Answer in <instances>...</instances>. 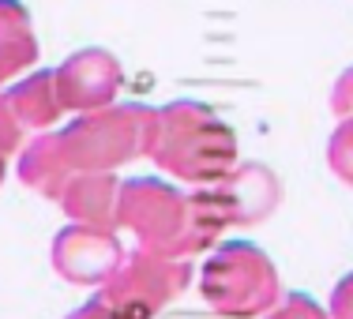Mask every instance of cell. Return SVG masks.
<instances>
[{
  "label": "cell",
  "mask_w": 353,
  "mask_h": 319,
  "mask_svg": "<svg viewBox=\"0 0 353 319\" xmlns=\"http://www.w3.org/2000/svg\"><path fill=\"white\" fill-rule=\"evenodd\" d=\"M117 225L136 229L143 251L192 256L207 248L222 225L214 222L203 196H181L162 181H128L117 196Z\"/></svg>",
  "instance_id": "6da1fadb"
},
{
  "label": "cell",
  "mask_w": 353,
  "mask_h": 319,
  "mask_svg": "<svg viewBox=\"0 0 353 319\" xmlns=\"http://www.w3.org/2000/svg\"><path fill=\"white\" fill-rule=\"evenodd\" d=\"M147 150L158 165L173 169L184 181H214L233 162L230 132L192 105H173L162 116H150Z\"/></svg>",
  "instance_id": "7a4b0ae2"
},
{
  "label": "cell",
  "mask_w": 353,
  "mask_h": 319,
  "mask_svg": "<svg viewBox=\"0 0 353 319\" xmlns=\"http://www.w3.org/2000/svg\"><path fill=\"white\" fill-rule=\"evenodd\" d=\"M203 297L222 316H259L279 297V274L256 245H222L203 267Z\"/></svg>",
  "instance_id": "3957f363"
},
{
  "label": "cell",
  "mask_w": 353,
  "mask_h": 319,
  "mask_svg": "<svg viewBox=\"0 0 353 319\" xmlns=\"http://www.w3.org/2000/svg\"><path fill=\"white\" fill-rule=\"evenodd\" d=\"M184 285H188L184 263H173V259L154 256V251H132L121 259L113 278L105 282L102 300L117 312V319H150Z\"/></svg>",
  "instance_id": "277c9868"
},
{
  "label": "cell",
  "mask_w": 353,
  "mask_h": 319,
  "mask_svg": "<svg viewBox=\"0 0 353 319\" xmlns=\"http://www.w3.org/2000/svg\"><path fill=\"white\" fill-rule=\"evenodd\" d=\"M124 251L121 240L109 229L98 225H72L53 240V267L64 274L68 282H109L113 271L121 267Z\"/></svg>",
  "instance_id": "5b68a950"
},
{
  "label": "cell",
  "mask_w": 353,
  "mask_h": 319,
  "mask_svg": "<svg viewBox=\"0 0 353 319\" xmlns=\"http://www.w3.org/2000/svg\"><path fill=\"white\" fill-rule=\"evenodd\" d=\"M203 199H207V207H211L218 225H225V222H259V218L271 214L274 203H279V184H274V177L267 169L248 165V169H241L225 188H218Z\"/></svg>",
  "instance_id": "8992f818"
},
{
  "label": "cell",
  "mask_w": 353,
  "mask_h": 319,
  "mask_svg": "<svg viewBox=\"0 0 353 319\" xmlns=\"http://www.w3.org/2000/svg\"><path fill=\"white\" fill-rule=\"evenodd\" d=\"M117 72L113 56L105 53H79L64 64L61 75H53V83L61 87V98L68 105H102L109 102V94L117 90Z\"/></svg>",
  "instance_id": "52a82bcc"
},
{
  "label": "cell",
  "mask_w": 353,
  "mask_h": 319,
  "mask_svg": "<svg viewBox=\"0 0 353 319\" xmlns=\"http://www.w3.org/2000/svg\"><path fill=\"white\" fill-rule=\"evenodd\" d=\"M117 184L105 177V173H83L64 184V192L57 199L64 203V211L72 218H79L83 225H98V229H109L117 225Z\"/></svg>",
  "instance_id": "ba28073f"
},
{
  "label": "cell",
  "mask_w": 353,
  "mask_h": 319,
  "mask_svg": "<svg viewBox=\"0 0 353 319\" xmlns=\"http://www.w3.org/2000/svg\"><path fill=\"white\" fill-rule=\"evenodd\" d=\"M267 319H327V312L316 305L312 297H305V293H290V297H285Z\"/></svg>",
  "instance_id": "9c48e42d"
},
{
  "label": "cell",
  "mask_w": 353,
  "mask_h": 319,
  "mask_svg": "<svg viewBox=\"0 0 353 319\" xmlns=\"http://www.w3.org/2000/svg\"><path fill=\"white\" fill-rule=\"evenodd\" d=\"M331 316L334 319H353V274H346V278L339 282V289H334Z\"/></svg>",
  "instance_id": "30bf717a"
},
{
  "label": "cell",
  "mask_w": 353,
  "mask_h": 319,
  "mask_svg": "<svg viewBox=\"0 0 353 319\" xmlns=\"http://www.w3.org/2000/svg\"><path fill=\"white\" fill-rule=\"evenodd\" d=\"M68 319H117V312L105 305L102 297H98V300H90L87 308H79V312H75V316H68Z\"/></svg>",
  "instance_id": "8fae6325"
},
{
  "label": "cell",
  "mask_w": 353,
  "mask_h": 319,
  "mask_svg": "<svg viewBox=\"0 0 353 319\" xmlns=\"http://www.w3.org/2000/svg\"><path fill=\"white\" fill-rule=\"evenodd\" d=\"M339 109H342V113H346V109H353V72L339 83Z\"/></svg>",
  "instance_id": "7c38bea8"
},
{
  "label": "cell",
  "mask_w": 353,
  "mask_h": 319,
  "mask_svg": "<svg viewBox=\"0 0 353 319\" xmlns=\"http://www.w3.org/2000/svg\"><path fill=\"white\" fill-rule=\"evenodd\" d=\"M4 150H8V147L0 143V177H4Z\"/></svg>",
  "instance_id": "4fadbf2b"
}]
</instances>
